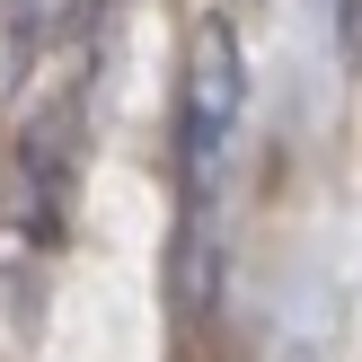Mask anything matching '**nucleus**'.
<instances>
[{"label":"nucleus","mask_w":362,"mask_h":362,"mask_svg":"<svg viewBox=\"0 0 362 362\" xmlns=\"http://www.w3.org/2000/svg\"><path fill=\"white\" fill-rule=\"evenodd\" d=\"M247 115V53L230 18H194L186 45V88H177V230H186V292H212V212L230 186V151H239Z\"/></svg>","instance_id":"obj_1"}]
</instances>
